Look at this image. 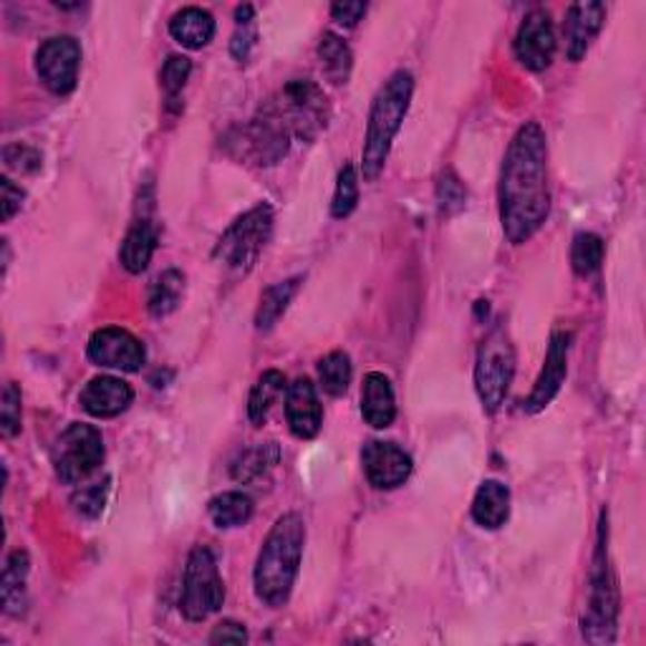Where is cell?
<instances>
[{"mask_svg": "<svg viewBox=\"0 0 646 646\" xmlns=\"http://www.w3.org/2000/svg\"><path fill=\"white\" fill-rule=\"evenodd\" d=\"M546 131L526 121L512 137L500 169V223L512 245H522L544 227L550 213Z\"/></svg>", "mask_w": 646, "mask_h": 646, "instance_id": "cell-1", "label": "cell"}, {"mask_svg": "<svg viewBox=\"0 0 646 646\" xmlns=\"http://www.w3.org/2000/svg\"><path fill=\"white\" fill-rule=\"evenodd\" d=\"M303 544H306V522L298 512H286V516L275 520L253 571L255 596L263 604L275 609V606L288 601L301 571Z\"/></svg>", "mask_w": 646, "mask_h": 646, "instance_id": "cell-2", "label": "cell"}, {"mask_svg": "<svg viewBox=\"0 0 646 646\" xmlns=\"http://www.w3.org/2000/svg\"><path fill=\"white\" fill-rule=\"evenodd\" d=\"M412 94L414 76L402 69L389 76L384 87L374 97L372 111H369L364 151H361V173H364L366 183H374L384 173L392 141L399 135V129H402L407 111H410Z\"/></svg>", "mask_w": 646, "mask_h": 646, "instance_id": "cell-3", "label": "cell"}, {"mask_svg": "<svg viewBox=\"0 0 646 646\" xmlns=\"http://www.w3.org/2000/svg\"><path fill=\"white\" fill-rule=\"evenodd\" d=\"M271 233H273V207L268 203L255 205L248 213L237 217V221L223 233L213 251V258L221 268L231 273L233 278L248 275L253 271V265L258 263L263 248L268 245Z\"/></svg>", "mask_w": 646, "mask_h": 646, "instance_id": "cell-4", "label": "cell"}, {"mask_svg": "<svg viewBox=\"0 0 646 646\" xmlns=\"http://www.w3.org/2000/svg\"><path fill=\"white\" fill-rule=\"evenodd\" d=\"M616 621H619V586H616L609 548L604 544V522H601V540H598L591 568L588 609L581 621L584 639L591 644H611L616 639Z\"/></svg>", "mask_w": 646, "mask_h": 646, "instance_id": "cell-5", "label": "cell"}, {"mask_svg": "<svg viewBox=\"0 0 646 646\" xmlns=\"http://www.w3.org/2000/svg\"><path fill=\"white\" fill-rule=\"evenodd\" d=\"M278 114L291 137L301 141H313L331 119V107L323 89L311 79H293L278 91V97L265 101Z\"/></svg>", "mask_w": 646, "mask_h": 646, "instance_id": "cell-6", "label": "cell"}, {"mask_svg": "<svg viewBox=\"0 0 646 646\" xmlns=\"http://www.w3.org/2000/svg\"><path fill=\"white\" fill-rule=\"evenodd\" d=\"M512 376H516V349H512L508 331L496 326L482 339L478 364H474V389H478L484 412L496 414L500 410Z\"/></svg>", "mask_w": 646, "mask_h": 646, "instance_id": "cell-7", "label": "cell"}, {"mask_svg": "<svg viewBox=\"0 0 646 646\" xmlns=\"http://www.w3.org/2000/svg\"><path fill=\"white\" fill-rule=\"evenodd\" d=\"M225 604V584L217 571V560L207 546L193 548L185 566L183 598H179V611L187 621H205L207 616L221 611Z\"/></svg>", "mask_w": 646, "mask_h": 646, "instance_id": "cell-8", "label": "cell"}, {"mask_svg": "<svg viewBox=\"0 0 646 646\" xmlns=\"http://www.w3.org/2000/svg\"><path fill=\"white\" fill-rule=\"evenodd\" d=\"M291 131L283 125L278 114L268 104H263L258 117L245 125L227 139V145L241 159H251L255 165L268 167L281 161L291 149Z\"/></svg>", "mask_w": 646, "mask_h": 646, "instance_id": "cell-9", "label": "cell"}, {"mask_svg": "<svg viewBox=\"0 0 646 646\" xmlns=\"http://www.w3.org/2000/svg\"><path fill=\"white\" fill-rule=\"evenodd\" d=\"M104 462V437L94 424L74 422L66 427L53 448V468L66 484L87 480Z\"/></svg>", "mask_w": 646, "mask_h": 646, "instance_id": "cell-10", "label": "cell"}, {"mask_svg": "<svg viewBox=\"0 0 646 646\" xmlns=\"http://www.w3.org/2000/svg\"><path fill=\"white\" fill-rule=\"evenodd\" d=\"M81 69V46L74 36H53L36 51V71L43 87L66 97L76 89Z\"/></svg>", "mask_w": 646, "mask_h": 646, "instance_id": "cell-11", "label": "cell"}, {"mask_svg": "<svg viewBox=\"0 0 646 646\" xmlns=\"http://www.w3.org/2000/svg\"><path fill=\"white\" fill-rule=\"evenodd\" d=\"M89 359L97 366L135 374L145 366L147 351L141 346V341L131 336L127 329L107 326L94 331V336L89 339Z\"/></svg>", "mask_w": 646, "mask_h": 646, "instance_id": "cell-12", "label": "cell"}, {"mask_svg": "<svg viewBox=\"0 0 646 646\" xmlns=\"http://www.w3.org/2000/svg\"><path fill=\"white\" fill-rule=\"evenodd\" d=\"M516 56L530 71H546L556 56V33L544 8L530 11L516 33Z\"/></svg>", "mask_w": 646, "mask_h": 646, "instance_id": "cell-13", "label": "cell"}, {"mask_svg": "<svg viewBox=\"0 0 646 646\" xmlns=\"http://www.w3.org/2000/svg\"><path fill=\"white\" fill-rule=\"evenodd\" d=\"M361 462H364L366 480L376 490H394L410 480L412 474V458L394 442H369L361 450Z\"/></svg>", "mask_w": 646, "mask_h": 646, "instance_id": "cell-14", "label": "cell"}, {"mask_svg": "<svg viewBox=\"0 0 646 646\" xmlns=\"http://www.w3.org/2000/svg\"><path fill=\"white\" fill-rule=\"evenodd\" d=\"M571 339L574 336L566 334V331H556L554 339H550L544 372H540L534 392L528 394L526 404H522V410H526L528 414L544 412L546 407L558 397L560 386H564L566 374H568V351H571Z\"/></svg>", "mask_w": 646, "mask_h": 646, "instance_id": "cell-15", "label": "cell"}, {"mask_svg": "<svg viewBox=\"0 0 646 646\" xmlns=\"http://www.w3.org/2000/svg\"><path fill=\"white\" fill-rule=\"evenodd\" d=\"M84 410L97 420H111L127 412L135 402V389L119 376H94L79 397Z\"/></svg>", "mask_w": 646, "mask_h": 646, "instance_id": "cell-16", "label": "cell"}, {"mask_svg": "<svg viewBox=\"0 0 646 646\" xmlns=\"http://www.w3.org/2000/svg\"><path fill=\"white\" fill-rule=\"evenodd\" d=\"M286 417L291 432L301 437V440H313L321 432L323 410L311 379L301 376L296 382L288 384L286 394Z\"/></svg>", "mask_w": 646, "mask_h": 646, "instance_id": "cell-17", "label": "cell"}, {"mask_svg": "<svg viewBox=\"0 0 646 646\" xmlns=\"http://www.w3.org/2000/svg\"><path fill=\"white\" fill-rule=\"evenodd\" d=\"M606 18L604 3H576L566 18V53L571 61H581L591 49Z\"/></svg>", "mask_w": 646, "mask_h": 646, "instance_id": "cell-18", "label": "cell"}, {"mask_svg": "<svg viewBox=\"0 0 646 646\" xmlns=\"http://www.w3.org/2000/svg\"><path fill=\"white\" fill-rule=\"evenodd\" d=\"M361 414H364L366 424H372L374 430H386L394 422V389L389 376H384L382 372L366 374L364 386H361Z\"/></svg>", "mask_w": 646, "mask_h": 646, "instance_id": "cell-19", "label": "cell"}, {"mask_svg": "<svg viewBox=\"0 0 646 646\" xmlns=\"http://www.w3.org/2000/svg\"><path fill=\"white\" fill-rule=\"evenodd\" d=\"M169 36L175 38L179 46H185L189 51L205 49L207 43L215 38V18L207 13L205 8L189 6L177 11L169 21Z\"/></svg>", "mask_w": 646, "mask_h": 646, "instance_id": "cell-20", "label": "cell"}, {"mask_svg": "<svg viewBox=\"0 0 646 646\" xmlns=\"http://www.w3.org/2000/svg\"><path fill=\"white\" fill-rule=\"evenodd\" d=\"M510 516V490L498 480H484L472 500V520L480 528L498 530Z\"/></svg>", "mask_w": 646, "mask_h": 646, "instance_id": "cell-21", "label": "cell"}, {"mask_svg": "<svg viewBox=\"0 0 646 646\" xmlns=\"http://www.w3.org/2000/svg\"><path fill=\"white\" fill-rule=\"evenodd\" d=\"M159 243V233L157 227L147 217H141L135 225L129 227V233L125 241H121L119 248V261L129 273H141L147 271V265L151 263V255L157 251Z\"/></svg>", "mask_w": 646, "mask_h": 646, "instance_id": "cell-22", "label": "cell"}, {"mask_svg": "<svg viewBox=\"0 0 646 646\" xmlns=\"http://www.w3.org/2000/svg\"><path fill=\"white\" fill-rule=\"evenodd\" d=\"M31 571V558L26 550H13L6 560L3 578H0V598H3V611L11 616H21L26 606V581Z\"/></svg>", "mask_w": 646, "mask_h": 646, "instance_id": "cell-23", "label": "cell"}, {"mask_svg": "<svg viewBox=\"0 0 646 646\" xmlns=\"http://www.w3.org/2000/svg\"><path fill=\"white\" fill-rule=\"evenodd\" d=\"M319 61L323 76L334 84V87H341V84L349 81L351 69H354V53H351L349 43L344 38L326 31L321 36L319 43Z\"/></svg>", "mask_w": 646, "mask_h": 646, "instance_id": "cell-24", "label": "cell"}, {"mask_svg": "<svg viewBox=\"0 0 646 646\" xmlns=\"http://www.w3.org/2000/svg\"><path fill=\"white\" fill-rule=\"evenodd\" d=\"M185 298V273L177 268H169L165 273H159L149 286L147 296V309L151 316H169L179 309V303Z\"/></svg>", "mask_w": 646, "mask_h": 646, "instance_id": "cell-25", "label": "cell"}, {"mask_svg": "<svg viewBox=\"0 0 646 646\" xmlns=\"http://www.w3.org/2000/svg\"><path fill=\"white\" fill-rule=\"evenodd\" d=\"M298 288H301V275H296V278L275 283V286H271V288H265L263 296H261V303H258V311H255V329L271 331L275 323L281 321L283 313L288 311L291 301L296 298Z\"/></svg>", "mask_w": 646, "mask_h": 646, "instance_id": "cell-26", "label": "cell"}, {"mask_svg": "<svg viewBox=\"0 0 646 646\" xmlns=\"http://www.w3.org/2000/svg\"><path fill=\"white\" fill-rule=\"evenodd\" d=\"M253 500L245 492H223V496H215L207 506V512H211V520L217 528L231 530V528H241L253 518Z\"/></svg>", "mask_w": 646, "mask_h": 646, "instance_id": "cell-27", "label": "cell"}, {"mask_svg": "<svg viewBox=\"0 0 646 646\" xmlns=\"http://www.w3.org/2000/svg\"><path fill=\"white\" fill-rule=\"evenodd\" d=\"M281 462V448L275 442L255 444V448L245 450L233 464V480L237 482H255L268 474L275 464Z\"/></svg>", "mask_w": 646, "mask_h": 646, "instance_id": "cell-28", "label": "cell"}, {"mask_svg": "<svg viewBox=\"0 0 646 646\" xmlns=\"http://www.w3.org/2000/svg\"><path fill=\"white\" fill-rule=\"evenodd\" d=\"M283 389H286V376L278 369H268V372L261 374L248 399V417L255 427H263L265 420H268L275 399L283 394Z\"/></svg>", "mask_w": 646, "mask_h": 646, "instance_id": "cell-29", "label": "cell"}, {"mask_svg": "<svg viewBox=\"0 0 646 646\" xmlns=\"http://www.w3.org/2000/svg\"><path fill=\"white\" fill-rule=\"evenodd\" d=\"M351 376H354V366H351V359L346 351H331L329 356H323L319 361L321 386H323V392L331 397L346 394Z\"/></svg>", "mask_w": 646, "mask_h": 646, "instance_id": "cell-30", "label": "cell"}, {"mask_svg": "<svg viewBox=\"0 0 646 646\" xmlns=\"http://www.w3.org/2000/svg\"><path fill=\"white\" fill-rule=\"evenodd\" d=\"M604 261V241L596 233H578L571 245V265L578 275H591Z\"/></svg>", "mask_w": 646, "mask_h": 646, "instance_id": "cell-31", "label": "cell"}, {"mask_svg": "<svg viewBox=\"0 0 646 646\" xmlns=\"http://www.w3.org/2000/svg\"><path fill=\"white\" fill-rule=\"evenodd\" d=\"M258 41V31H255V11L253 6H241L235 11V33L231 41V53L235 61L245 63L251 59V51Z\"/></svg>", "mask_w": 646, "mask_h": 646, "instance_id": "cell-32", "label": "cell"}, {"mask_svg": "<svg viewBox=\"0 0 646 646\" xmlns=\"http://www.w3.org/2000/svg\"><path fill=\"white\" fill-rule=\"evenodd\" d=\"M359 203V175L354 165H344L336 179V193H334V203H331V215L334 217H349L356 211Z\"/></svg>", "mask_w": 646, "mask_h": 646, "instance_id": "cell-33", "label": "cell"}, {"mask_svg": "<svg viewBox=\"0 0 646 646\" xmlns=\"http://www.w3.org/2000/svg\"><path fill=\"white\" fill-rule=\"evenodd\" d=\"M189 74H193V61H189L187 56H179V53L169 56L165 66H161L159 79H161V89H165L169 101H175L179 94H183V89L187 87V81H189Z\"/></svg>", "mask_w": 646, "mask_h": 646, "instance_id": "cell-34", "label": "cell"}, {"mask_svg": "<svg viewBox=\"0 0 646 646\" xmlns=\"http://www.w3.org/2000/svg\"><path fill=\"white\" fill-rule=\"evenodd\" d=\"M21 386L8 382L3 389V404H0V434L11 440L21 432Z\"/></svg>", "mask_w": 646, "mask_h": 646, "instance_id": "cell-35", "label": "cell"}, {"mask_svg": "<svg viewBox=\"0 0 646 646\" xmlns=\"http://www.w3.org/2000/svg\"><path fill=\"white\" fill-rule=\"evenodd\" d=\"M107 492H109V480L87 484V488L74 492L71 506L81 518H99L104 506H107Z\"/></svg>", "mask_w": 646, "mask_h": 646, "instance_id": "cell-36", "label": "cell"}, {"mask_svg": "<svg viewBox=\"0 0 646 646\" xmlns=\"http://www.w3.org/2000/svg\"><path fill=\"white\" fill-rule=\"evenodd\" d=\"M437 203H440V211L444 215L460 213L464 205H468V189L460 183V177L454 173H444L437 183Z\"/></svg>", "mask_w": 646, "mask_h": 646, "instance_id": "cell-37", "label": "cell"}, {"mask_svg": "<svg viewBox=\"0 0 646 646\" xmlns=\"http://www.w3.org/2000/svg\"><path fill=\"white\" fill-rule=\"evenodd\" d=\"M3 161L8 169H16V173L21 175H31L41 169V151L28 147V145H8L3 149Z\"/></svg>", "mask_w": 646, "mask_h": 646, "instance_id": "cell-38", "label": "cell"}, {"mask_svg": "<svg viewBox=\"0 0 646 646\" xmlns=\"http://www.w3.org/2000/svg\"><path fill=\"white\" fill-rule=\"evenodd\" d=\"M23 189L13 185V179H0V207H3V223H11V217L21 211Z\"/></svg>", "mask_w": 646, "mask_h": 646, "instance_id": "cell-39", "label": "cell"}, {"mask_svg": "<svg viewBox=\"0 0 646 646\" xmlns=\"http://www.w3.org/2000/svg\"><path fill=\"white\" fill-rule=\"evenodd\" d=\"M248 642V632L237 621H221L211 634V644H245Z\"/></svg>", "mask_w": 646, "mask_h": 646, "instance_id": "cell-40", "label": "cell"}, {"mask_svg": "<svg viewBox=\"0 0 646 646\" xmlns=\"http://www.w3.org/2000/svg\"><path fill=\"white\" fill-rule=\"evenodd\" d=\"M364 16H366V3H334L331 6V18H334V21L344 28H354Z\"/></svg>", "mask_w": 646, "mask_h": 646, "instance_id": "cell-41", "label": "cell"}]
</instances>
